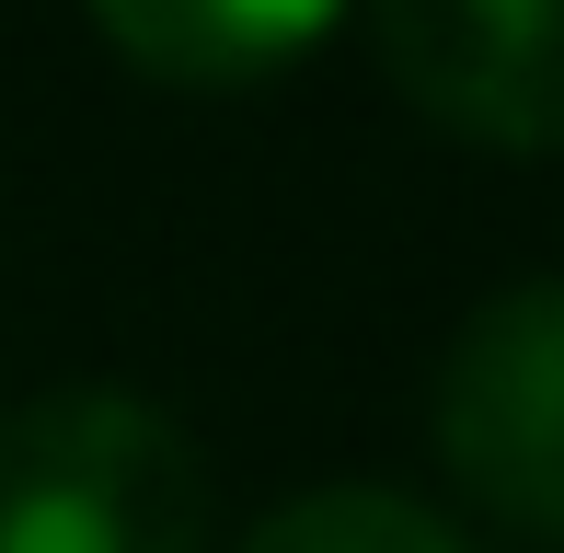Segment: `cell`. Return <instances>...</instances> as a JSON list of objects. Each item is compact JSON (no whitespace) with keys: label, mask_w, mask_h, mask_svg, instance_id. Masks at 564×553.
I'll return each instance as SVG.
<instances>
[{"label":"cell","mask_w":564,"mask_h":553,"mask_svg":"<svg viewBox=\"0 0 564 553\" xmlns=\"http://www.w3.org/2000/svg\"><path fill=\"white\" fill-rule=\"evenodd\" d=\"M403 105L473 150H564V0H369Z\"/></svg>","instance_id":"3"},{"label":"cell","mask_w":564,"mask_h":553,"mask_svg":"<svg viewBox=\"0 0 564 553\" xmlns=\"http://www.w3.org/2000/svg\"><path fill=\"white\" fill-rule=\"evenodd\" d=\"M242 553H473V542L392 485H323V496H289L276 519H253Z\"/></svg>","instance_id":"5"},{"label":"cell","mask_w":564,"mask_h":553,"mask_svg":"<svg viewBox=\"0 0 564 553\" xmlns=\"http://www.w3.org/2000/svg\"><path fill=\"white\" fill-rule=\"evenodd\" d=\"M449 485L496 531L564 542V276H519L449 335L426 392Z\"/></svg>","instance_id":"2"},{"label":"cell","mask_w":564,"mask_h":553,"mask_svg":"<svg viewBox=\"0 0 564 553\" xmlns=\"http://www.w3.org/2000/svg\"><path fill=\"white\" fill-rule=\"evenodd\" d=\"M335 23L346 0H93V35L162 93H253L312 58Z\"/></svg>","instance_id":"4"},{"label":"cell","mask_w":564,"mask_h":553,"mask_svg":"<svg viewBox=\"0 0 564 553\" xmlns=\"http://www.w3.org/2000/svg\"><path fill=\"white\" fill-rule=\"evenodd\" d=\"M0 553H208V462L139 392L0 404Z\"/></svg>","instance_id":"1"}]
</instances>
